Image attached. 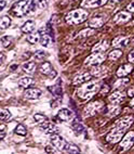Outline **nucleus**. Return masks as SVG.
I'll return each mask as SVG.
<instances>
[{
    "label": "nucleus",
    "mask_w": 134,
    "mask_h": 154,
    "mask_svg": "<svg viewBox=\"0 0 134 154\" xmlns=\"http://www.w3.org/2000/svg\"><path fill=\"white\" fill-rule=\"evenodd\" d=\"M106 60V55L102 52H93L85 59V64L87 66H95L102 64Z\"/></svg>",
    "instance_id": "nucleus-5"
},
{
    "label": "nucleus",
    "mask_w": 134,
    "mask_h": 154,
    "mask_svg": "<svg viewBox=\"0 0 134 154\" xmlns=\"http://www.w3.org/2000/svg\"><path fill=\"white\" fill-rule=\"evenodd\" d=\"M119 78L120 79H117V82L114 84V88L112 89H122L130 84V79L129 78H122V77H119Z\"/></svg>",
    "instance_id": "nucleus-26"
},
{
    "label": "nucleus",
    "mask_w": 134,
    "mask_h": 154,
    "mask_svg": "<svg viewBox=\"0 0 134 154\" xmlns=\"http://www.w3.org/2000/svg\"><path fill=\"white\" fill-rule=\"evenodd\" d=\"M88 17H89L88 11H85L83 9H76V10H73L66 14L65 21L69 25H78L85 22L88 19Z\"/></svg>",
    "instance_id": "nucleus-2"
},
{
    "label": "nucleus",
    "mask_w": 134,
    "mask_h": 154,
    "mask_svg": "<svg viewBox=\"0 0 134 154\" xmlns=\"http://www.w3.org/2000/svg\"><path fill=\"white\" fill-rule=\"evenodd\" d=\"M134 146V131L128 132L126 136H123L121 139V142L119 144V148L122 151H127L130 148Z\"/></svg>",
    "instance_id": "nucleus-7"
},
{
    "label": "nucleus",
    "mask_w": 134,
    "mask_h": 154,
    "mask_svg": "<svg viewBox=\"0 0 134 154\" xmlns=\"http://www.w3.org/2000/svg\"><path fill=\"white\" fill-rule=\"evenodd\" d=\"M42 94V91L38 88H28L25 90L24 97L28 100H38Z\"/></svg>",
    "instance_id": "nucleus-15"
},
{
    "label": "nucleus",
    "mask_w": 134,
    "mask_h": 154,
    "mask_svg": "<svg viewBox=\"0 0 134 154\" xmlns=\"http://www.w3.org/2000/svg\"><path fill=\"white\" fill-rule=\"evenodd\" d=\"M34 119H35V121L40 125V124H42L43 122L48 121V117L47 116L42 115V114H35V115H34Z\"/></svg>",
    "instance_id": "nucleus-39"
},
{
    "label": "nucleus",
    "mask_w": 134,
    "mask_h": 154,
    "mask_svg": "<svg viewBox=\"0 0 134 154\" xmlns=\"http://www.w3.org/2000/svg\"><path fill=\"white\" fill-rule=\"evenodd\" d=\"M26 39L30 44H37V42H40V33L39 32H31V33L28 34Z\"/></svg>",
    "instance_id": "nucleus-27"
},
{
    "label": "nucleus",
    "mask_w": 134,
    "mask_h": 154,
    "mask_svg": "<svg viewBox=\"0 0 134 154\" xmlns=\"http://www.w3.org/2000/svg\"><path fill=\"white\" fill-rule=\"evenodd\" d=\"M91 78H92V75H91L90 73H82V74L77 75V76L75 77L74 80H73V84H74L75 86L80 85V84H83V83L89 82Z\"/></svg>",
    "instance_id": "nucleus-18"
},
{
    "label": "nucleus",
    "mask_w": 134,
    "mask_h": 154,
    "mask_svg": "<svg viewBox=\"0 0 134 154\" xmlns=\"http://www.w3.org/2000/svg\"><path fill=\"white\" fill-rule=\"evenodd\" d=\"M95 33V29L94 28H91V27H88L85 28V29H82L81 32L78 33V38H85V37H89V36L93 35Z\"/></svg>",
    "instance_id": "nucleus-29"
},
{
    "label": "nucleus",
    "mask_w": 134,
    "mask_h": 154,
    "mask_svg": "<svg viewBox=\"0 0 134 154\" xmlns=\"http://www.w3.org/2000/svg\"><path fill=\"white\" fill-rule=\"evenodd\" d=\"M39 7H40V8H44V7H47V0H40Z\"/></svg>",
    "instance_id": "nucleus-45"
},
{
    "label": "nucleus",
    "mask_w": 134,
    "mask_h": 154,
    "mask_svg": "<svg viewBox=\"0 0 134 154\" xmlns=\"http://www.w3.org/2000/svg\"><path fill=\"white\" fill-rule=\"evenodd\" d=\"M47 52L43 51V50H37L35 54H34V57H35L36 60H43L44 58H47Z\"/></svg>",
    "instance_id": "nucleus-38"
},
{
    "label": "nucleus",
    "mask_w": 134,
    "mask_h": 154,
    "mask_svg": "<svg viewBox=\"0 0 134 154\" xmlns=\"http://www.w3.org/2000/svg\"><path fill=\"white\" fill-rule=\"evenodd\" d=\"M132 124H133V117H131V116H124V117H121L119 121H117V123H116V128L126 130V129H128Z\"/></svg>",
    "instance_id": "nucleus-13"
},
{
    "label": "nucleus",
    "mask_w": 134,
    "mask_h": 154,
    "mask_svg": "<svg viewBox=\"0 0 134 154\" xmlns=\"http://www.w3.org/2000/svg\"><path fill=\"white\" fill-rule=\"evenodd\" d=\"M123 135H124V131H123L122 129L115 128V129H112V131L106 136V141L108 143L115 144V143H118L121 139H122Z\"/></svg>",
    "instance_id": "nucleus-8"
},
{
    "label": "nucleus",
    "mask_w": 134,
    "mask_h": 154,
    "mask_svg": "<svg viewBox=\"0 0 134 154\" xmlns=\"http://www.w3.org/2000/svg\"><path fill=\"white\" fill-rule=\"evenodd\" d=\"M3 61H4V54H3V53H0V65L3 63Z\"/></svg>",
    "instance_id": "nucleus-48"
},
{
    "label": "nucleus",
    "mask_w": 134,
    "mask_h": 154,
    "mask_svg": "<svg viewBox=\"0 0 134 154\" xmlns=\"http://www.w3.org/2000/svg\"><path fill=\"white\" fill-rule=\"evenodd\" d=\"M127 10H128L129 12H134V1L130 2L128 6H127Z\"/></svg>",
    "instance_id": "nucleus-43"
},
{
    "label": "nucleus",
    "mask_w": 134,
    "mask_h": 154,
    "mask_svg": "<svg viewBox=\"0 0 134 154\" xmlns=\"http://www.w3.org/2000/svg\"><path fill=\"white\" fill-rule=\"evenodd\" d=\"M133 25H134V20H133Z\"/></svg>",
    "instance_id": "nucleus-52"
},
{
    "label": "nucleus",
    "mask_w": 134,
    "mask_h": 154,
    "mask_svg": "<svg viewBox=\"0 0 134 154\" xmlns=\"http://www.w3.org/2000/svg\"><path fill=\"white\" fill-rule=\"evenodd\" d=\"M51 143L58 149V151H63V150H65L68 142H66L65 139L58 134H53V135H51Z\"/></svg>",
    "instance_id": "nucleus-9"
},
{
    "label": "nucleus",
    "mask_w": 134,
    "mask_h": 154,
    "mask_svg": "<svg viewBox=\"0 0 134 154\" xmlns=\"http://www.w3.org/2000/svg\"><path fill=\"white\" fill-rule=\"evenodd\" d=\"M40 72L41 74L46 75V76L50 77V78H54L56 77V72L54 71L53 66L51 65L50 62H43L40 65Z\"/></svg>",
    "instance_id": "nucleus-11"
},
{
    "label": "nucleus",
    "mask_w": 134,
    "mask_h": 154,
    "mask_svg": "<svg viewBox=\"0 0 134 154\" xmlns=\"http://www.w3.org/2000/svg\"><path fill=\"white\" fill-rule=\"evenodd\" d=\"M129 42H130V38L126 37V36H118L116 37L114 40H112V47L114 48H124L128 46Z\"/></svg>",
    "instance_id": "nucleus-17"
},
{
    "label": "nucleus",
    "mask_w": 134,
    "mask_h": 154,
    "mask_svg": "<svg viewBox=\"0 0 134 154\" xmlns=\"http://www.w3.org/2000/svg\"><path fill=\"white\" fill-rule=\"evenodd\" d=\"M12 42H13V37H11V36H3L2 38H1V42H2V46L3 47H9L10 45L12 44Z\"/></svg>",
    "instance_id": "nucleus-37"
},
{
    "label": "nucleus",
    "mask_w": 134,
    "mask_h": 154,
    "mask_svg": "<svg viewBox=\"0 0 134 154\" xmlns=\"http://www.w3.org/2000/svg\"><path fill=\"white\" fill-rule=\"evenodd\" d=\"M100 84L97 82H90L89 83L82 85L80 88L77 90V96L81 98L83 100H89L91 99L94 94H96L100 90Z\"/></svg>",
    "instance_id": "nucleus-1"
},
{
    "label": "nucleus",
    "mask_w": 134,
    "mask_h": 154,
    "mask_svg": "<svg viewBox=\"0 0 134 154\" xmlns=\"http://www.w3.org/2000/svg\"><path fill=\"white\" fill-rule=\"evenodd\" d=\"M108 90H109V87H108L107 85H105V86H103V89H102L101 92H102V94H106Z\"/></svg>",
    "instance_id": "nucleus-46"
},
{
    "label": "nucleus",
    "mask_w": 134,
    "mask_h": 154,
    "mask_svg": "<svg viewBox=\"0 0 134 154\" xmlns=\"http://www.w3.org/2000/svg\"><path fill=\"white\" fill-rule=\"evenodd\" d=\"M108 42L106 39H103L101 42H99L96 45H94V47L92 48V52H104L105 50L108 48Z\"/></svg>",
    "instance_id": "nucleus-22"
},
{
    "label": "nucleus",
    "mask_w": 134,
    "mask_h": 154,
    "mask_svg": "<svg viewBox=\"0 0 134 154\" xmlns=\"http://www.w3.org/2000/svg\"><path fill=\"white\" fill-rule=\"evenodd\" d=\"M119 1H121V0H110V2H112V3H117V2H119Z\"/></svg>",
    "instance_id": "nucleus-50"
},
{
    "label": "nucleus",
    "mask_w": 134,
    "mask_h": 154,
    "mask_svg": "<svg viewBox=\"0 0 134 154\" xmlns=\"http://www.w3.org/2000/svg\"><path fill=\"white\" fill-rule=\"evenodd\" d=\"M4 137H6V132H4V130L0 129V140H2Z\"/></svg>",
    "instance_id": "nucleus-47"
},
{
    "label": "nucleus",
    "mask_w": 134,
    "mask_h": 154,
    "mask_svg": "<svg viewBox=\"0 0 134 154\" xmlns=\"http://www.w3.org/2000/svg\"><path fill=\"white\" fill-rule=\"evenodd\" d=\"M73 128H74L75 131L78 132V134H80V132H82L85 130V127H83V125H82L80 122H75L74 124H73Z\"/></svg>",
    "instance_id": "nucleus-40"
},
{
    "label": "nucleus",
    "mask_w": 134,
    "mask_h": 154,
    "mask_svg": "<svg viewBox=\"0 0 134 154\" xmlns=\"http://www.w3.org/2000/svg\"><path fill=\"white\" fill-rule=\"evenodd\" d=\"M11 25V19L9 17H0V29H7Z\"/></svg>",
    "instance_id": "nucleus-31"
},
{
    "label": "nucleus",
    "mask_w": 134,
    "mask_h": 154,
    "mask_svg": "<svg viewBox=\"0 0 134 154\" xmlns=\"http://www.w3.org/2000/svg\"><path fill=\"white\" fill-rule=\"evenodd\" d=\"M41 44V46L44 48H47L50 46V42H51V37H50L49 35H48L46 32H44L42 35H40V42H39Z\"/></svg>",
    "instance_id": "nucleus-30"
},
{
    "label": "nucleus",
    "mask_w": 134,
    "mask_h": 154,
    "mask_svg": "<svg viewBox=\"0 0 134 154\" xmlns=\"http://www.w3.org/2000/svg\"><path fill=\"white\" fill-rule=\"evenodd\" d=\"M29 7H30V1L27 0H19L16 3H14V6L12 7V11L16 17H23L26 13L29 12Z\"/></svg>",
    "instance_id": "nucleus-4"
},
{
    "label": "nucleus",
    "mask_w": 134,
    "mask_h": 154,
    "mask_svg": "<svg viewBox=\"0 0 134 154\" xmlns=\"http://www.w3.org/2000/svg\"><path fill=\"white\" fill-rule=\"evenodd\" d=\"M133 71V66L132 64H126V65L120 66L119 69H117V76L118 77H126L127 75H129L131 72Z\"/></svg>",
    "instance_id": "nucleus-20"
},
{
    "label": "nucleus",
    "mask_w": 134,
    "mask_h": 154,
    "mask_svg": "<svg viewBox=\"0 0 134 154\" xmlns=\"http://www.w3.org/2000/svg\"><path fill=\"white\" fill-rule=\"evenodd\" d=\"M108 0H82L81 7L85 9H93L104 6Z\"/></svg>",
    "instance_id": "nucleus-12"
},
{
    "label": "nucleus",
    "mask_w": 134,
    "mask_h": 154,
    "mask_svg": "<svg viewBox=\"0 0 134 154\" xmlns=\"http://www.w3.org/2000/svg\"><path fill=\"white\" fill-rule=\"evenodd\" d=\"M35 27H36L35 21H31V20H29V21H26V22L23 24L22 32H23V33H25V34H29V33H31V32H34V30H35Z\"/></svg>",
    "instance_id": "nucleus-23"
},
{
    "label": "nucleus",
    "mask_w": 134,
    "mask_h": 154,
    "mask_svg": "<svg viewBox=\"0 0 134 154\" xmlns=\"http://www.w3.org/2000/svg\"><path fill=\"white\" fill-rule=\"evenodd\" d=\"M131 44H132V46H134V38L131 40Z\"/></svg>",
    "instance_id": "nucleus-51"
},
{
    "label": "nucleus",
    "mask_w": 134,
    "mask_h": 154,
    "mask_svg": "<svg viewBox=\"0 0 134 154\" xmlns=\"http://www.w3.org/2000/svg\"><path fill=\"white\" fill-rule=\"evenodd\" d=\"M106 72H107L106 66H102L101 64H100V65H95L93 69H91L90 74L92 75V76L101 77V76H103L104 74H106Z\"/></svg>",
    "instance_id": "nucleus-21"
},
{
    "label": "nucleus",
    "mask_w": 134,
    "mask_h": 154,
    "mask_svg": "<svg viewBox=\"0 0 134 154\" xmlns=\"http://www.w3.org/2000/svg\"><path fill=\"white\" fill-rule=\"evenodd\" d=\"M107 21V15L104 13H99V14H95L93 15V17L89 21V26L91 28H100L102 27L103 25L106 23Z\"/></svg>",
    "instance_id": "nucleus-6"
},
{
    "label": "nucleus",
    "mask_w": 134,
    "mask_h": 154,
    "mask_svg": "<svg viewBox=\"0 0 134 154\" xmlns=\"http://www.w3.org/2000/svg\"><path fill=\"white\" fill-rule=\"evenodd\" d=\"M104 105L105 104L102 101L91 102V103H89V104L85 107V110H83V115H85V117H90V116L95 115L96 113H100L102 110H103Z\"/></svg>",
    "instance_id": "nucleus-3"
},
{
    "label": "nucleus",
    "mask_w": 134,
    "mask_h": 154,
    "mask_svg": "<svg viewBox=\"0 0 134 154\" xmlns=\"http://www.w3.org/2000/svg\"><path fill=\"white\" fill-rule=\"evenodd\" d=\"M121 55H122V51H121V49L116 48V49L112 50V51L108 53V59H109V60H112V61H116L120 58Z\"/></svg>",
    "instance_id": "nucleus-28"
},
{
    "label": "nucleus",
    "mask_w": 134,
    "mask_h": 154,
    "mask_svg": "<svg viewBox=\"0 0 134 154\" xmlns=\"http://www.w3.org/2000/svg\"><path fill=\"white\" fill-rule=\"evenodd\" d=\"M51 92L54 94L56 98H60L62 96V86H61V83L58 82V84L55 86H53L52 88H51Z\"/></svg>",
    "instance_id": "nucleus-34"
},
{
    "label": "nucleus",
    "mask_w": 134,
    "mask_h": 154,
    "mask_svg": "<svg viewBox=\"0 0 134 154\" xmlns=\"http://www.w3.org/2000/svg\"><path fill=\"white\" fill-rule=\"evenodd\" d=\"M15 134L19 136H26L27 135V129H26V127L24 126L23 124H19L16 127H15Z\"/></svg>",
    "instance_id": "nucleus-35"
},
{
    "label": "nucleus",
    "mask_w": 134,
    "mask_h": 154,
    "mask_svg": "<svg viewBox=\"0 0 134 154\" xmlns=\"http://www.w3.org/2000/svg\"><path fill=\"white\" fill-rule=\"evenodd\" d=\"M130 19H132L131 12L129 11H121L119 13H117L114 17V22L116 24H124L127 23Z\"/></svg>",
    "instance_id": "nucleus-14"
},
{
    "label": "nucleus",
    "mask_w": 134,
    "mask_h": 154,
    "mask_svg": "<svg viewBox=\"0 0 134 154\" xmlns=\"http://www.w3.org/2000/svg\"><path fill=\"white\" fill-rule=\"evenodd\" d=\"M22 69L25 73H27V74H33V73H35L36 69H37V65H36L35 62L28 61V62H25V63L23 64Z\"/></svg>",
    "instance_id": "nucleus-24"
},
{
    "label": "nucleus",
    "mask_w": 134,
    "mask_h": 154,
    "mask_svg": "<svg viewBox=\"0 0 134 154\" xmlns=\"http://www.w3.org/2000/svg\"><path fill=\"white\" fill-rule=\"evenodd\" d=\"M39 128H40L44 134L47 135H53V134H56L58 131V128L56 125H54L53 123H50L49 121L43 122L42 124L39 125Z\"/></svg>",
    "instance_id": "nucleus-10"
},
{
    "label": "nucleus",
    "mask_w": 134,
    "mask_h": 154,
    "mask_svg": "<svg viewBox=\"0 0 134 154\" xmlns=\"http://www.w3.org/2000/svg\"><path fill=\"white\" fill-rule=\"evenodd\" d=\"M6 6H7L6 1H4V0H1V1H0V11H2L3 9L6 8Z\"/></svg>",
    "instance_id": "nucleus-44"
},
{
    "label": "nucleus",
    "mask_w": 134,
    "mask_h": 154,
    "mask_svg": "<svg viewBox=\"0 0 134 154\" xmlns=\"http://www.w3.org/2000/svg\"><path fill=\"white\" fill-rule=\"evenodd\" d=\"M128 60H129V62L134 63V49L130 51V53H129V55H128Z\"/></svg>",
    "instance_id": "nucleus-42"
},
{
    "label": "nucleus",
    "mask_w": 134,
    "mask_h": 154,
    "mask_svg": "<svg viewBox=\"0 0 134 154\" xmlns=\"http://www.w3.org/2000/svg\"><path fill=\"white\" fill-rule=\"evenodd\" d=\"M121 111V107L120 105L118 104H112L109 105V106L107 107V115L109 116V117H115L117 116Z\"/></svg>",
    "instance_id": "nucleus-25"
},
{
    "label": "nucleus",
    "mask_w": 134,
    "mask_h": 154,
    "mask_svg": "<svg viewBox=\"0 0 134 154\" xmlns=\"http://www.w3.org/2000/svg\"><path fill=\"white\" fill-rule=\"evenodd\" d=\"M58 117L63 122H71L75 119V115L74 113L68 109H62V110L58 111Z\"/></svg>",
    "instance_id": "nucleus-16"
},
{
    "label": "nucleus",
    "mask_w": 134,
    "mask_h": 154,
    "mask_svg": "<svg viewBox=\"0 0 134 154\" xmlns=\"http://www.w3.org/2000/svg\"><path fill=\"white\" fill-rule=\"evenodd\" d=\"M108 100L112 102V104H119L124 100V94L121 92V91H114L109 97H108Z\"/></svg>",
    "instance_id": "nucleus-19"
},
{
    "label": "nucleus",
    "mask_w": 134,
    "mask_h": 154,
    "mask_svg": "<svg viewBox=\"0 0 134 154\" xmlns=\"http://www.w3.org/2000/svg\"><path fill=\"white\" fill-rule=\"evenodd\" d=\"M11 119V112L0 107V121H8Z\"/></svg>",
    "instance_id": "nucleus-33"
},
{
    "label": "nucleus",
    "mask_w": 134,
    "mask_h": 154,
    "mask_svg": "<svg viewBox=\"0 0 134 154\" xmlns=\"http://www.w3.org/2000/svg\"><path fill=\"white\" fill-rule=\"evenodd\" d=\"M66 152H69V153H80V149L78 148L75 144H71V143H67V146L65 148Z\"/></svg>",
    "instance_id": "nucleus-36"
},
{
    "label": "nucleus",
    "mask_w": 134,
    "mask_h": 154,
    "mask_svg": "<svg viewBox=\"0 0 134 154\" xmlns=\"http://www.w3.org/2000/svg\"><path fill=\"white\" fill-rule=\"evenodd\" d=\"M130 105H131L132 109H134V98L131 100V102H130Z\"/></svg>",
    "instance_id": "nucleus-49"
},
{
    "label": "nucleus",
    "mask_w": 134,
    "mask_h": 154,
    "mask_svg": "<svg viewBox=\"0 0 134 154\" xmlns=\"http://www.w3.org/2000/svg\"><path fill=\"white\" fill-rule=\"evenodd\" d=\"M55 146H46V152H47V153H56V150H55Z\"/></svg>",
    "instance_id": "nucleus-41"
},
{
    "label": "nucleus",
    "mask_w": 134,
    "mask_h": 154,
    "mask_svg": "<svg viewBox=\"0 0 134 154\" xmlns=\"http://www.w3.org/2000/svg\"><path fill=\"white\" fill-rule=\"evenodd\" d=\"M33 83V78L31 77H22L21 79L19 80V85L23 88H27L28 86L31 85Z\"/></svg>",
    "instance_id": "nucleus-32"
}]
</instances>
